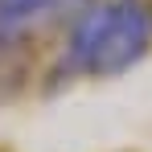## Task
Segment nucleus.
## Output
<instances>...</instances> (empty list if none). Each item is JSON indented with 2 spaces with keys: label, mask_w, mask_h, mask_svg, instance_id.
Returning a JSON list of instances; mask_svg holds the SVG:
<instances>
[{
  "label": "nucleus",
  "mask_w": 152,
  "mask_h": 152,
  "mask_svg": "<svg viewBox=\"0 0 152 152\" xmlns=\"http://www.w3.org/2000/svg\"><path fill=\"white\" fill-rule=\"evenodd\" d=\"M152 45V12L140 0H103L78 17L70 33V66L95 78L132 70Z\"/></svg>",
  "instance_id": "f257e3e1"
},
{
  "label": "nucleus",
  "mask_w": 152,
  "mask_h": 152,
  "mask_svg": "<svg viewBox=\"0 0 152 152\" xmlns=\"http://www.w3.org/2000/svg\"><path fill=\"white\" fill-rule=\"evenodd\" d=\"M70 4H78V0H0V37H12Z\"/></svg>",
  "instance_id": "f03ea898"
}]
</instances>
